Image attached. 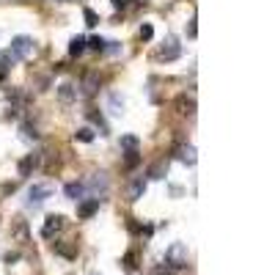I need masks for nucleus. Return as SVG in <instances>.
Listing matches in <instances>:
<instances>
[{"label": "nucleus", "mask_w": 275, "mask_h": 275, "mask_svg": "<svg viewBox=\"0 0 275 275\" xmlns=\"http://www.w3.org/2000/svg\"><path fill=\"white\" fill-rule=\"evenodd\" d=\"M69 52H72V55H83V52H85V39L83 36H74L72 42H69Z\"/></svg>", "instance_id": "obj_17"}, {"label": "nucleus", "mask_w": 275, "mask_h": 275, "mask_svg": "<svg viewBox=\"0 0 275 275\" xmlns=\"http://www.w3.org/2000/svg\"><path fill=\"white\" fill-rule=\"evenodd\" d=\"M14 63H17V58H14V55H11V52H9V50H3V52H0V72H3V74H6V72H9V69H11V66H14Z\"/></svg>", "instance_id": "obj_16"}, {"label": "nucleus", "mask_w": 275, "mask_h": 275, "mask_svg": "<svg viewBox=\"0 0 275 275\" xmlns=\"http://www.w3.org/2000/svg\"><path fill=\"white\" fill-rule=\"evenodd\" d=\"M61 229H63V218H61V215H47L44 226H42V237L44 239H52Z\"/></svg>", "instance_id": "obj_6"}, {"label": "nucleus", "mask_w": 275, "mask_h": 275, "mask_svg": "<svg viewBox=\"0 0 275 275\" xmlns=\"http://www.w3.org/2000/svg\"><path fill=\"white\" fill-rule=\"evenodd\" d=\"M74 138H77L80 143H91V140H94V130L83 127V130H77V132H74Z\"/></svg>", "instance_id": "obj_26"}, {"label": "nucleus", "mask_w": 275, "mask_h": 275, "mask_svg": "<svg viewBox=\"0 0 275 275\" xmlns=\"http://www.w3.org/2000/svg\"><path fill=\"white\" fill-rule=\"evenodd\" d=\"M52 196V187L50 185H33L31 190H28V207H42L47 198Z\"/></svg>", "instance_id": "obj_4"}, {"label": "nucleus", "mask_w": 275, "mask_h": 275, "mask_svg": "<svg viewBox=\"0 0 275 275\" xmlns=\"http://www.w3.org/2000/svg\"><path fill=\"white\" fill-rule=\"evenodd\" d=\"M143 193H146V179L140 176V179H135V182H132V187H130V201L143 198Z\"/></svg>", "instance_id": "obj_15"}, {"label": "nucleus", "mask_w": 275, "mask_h": 275, "mask_svg": "<svg viewBox=\"0 0 275 275\" xmlns=\"http://www.w3.org/2000/svg\"><path fill=\"white\" fill-rule=\"evenodd\" d=\"M173 157L187 162V165H196V149H193L190 143H179L176 149H173Z\"/></svg>", "instance_id": "obj_9"}, {"label": "nucleus", "mask_w": 275, "mask_h": 275, "mask_svg": "<svg viewBox=\"0 0 275 275\" xmlns=\"http://www.w3.org/2000/svg\"><path fill=\"white\" fill-rule=\"evenodd\" d=\"M196 33H198V28H196V17H193V20L187 22V36H190V39H196Z\"/></svg>", "instance_id": "obj_30"}, {"label": "nucleus", "mask_w": 275, "mask_h": 275, "mask_svg": "<svg viewBox=\"0 0 275 275\" xmlns=\"http://www.w3.org/2000/svg\"><path fill=\"white\" fill-rule=\"evenodd\" d=\"M31 50H33V39L31 36H17L14 42H11V47H9V52L17 58V61L28 58V55H31Z\"/></svg>", "instance_id": "obj_5"}, {"label": "nucleus", "mask_w": 275, "mask_h": 275, "mask_svg": "<svg viewBox=\"0 0 275 275\" xmlns=\"http://www.w3.org/2000/svg\"><path fill=\"white\" fill-rule=\"evenodd\" d=\"M165 264L171 270H185L187 267V245L185 242H173L171 248L165 250Z\"/></svg>", "instance_id": "obj_1"}, {"label": "nucleus", "mask_w": 275, "mask_h": 275, "mask_svg": "<svg viewBox=\"0 0 275 275\" xmlns=\"http://www.w3.org/2000/svg\"><path fill=\"white\" fill-rule=\"evenodd\" d=\"M63 196H66L69 201H83V198H88L85 196V185L83 182H69L66 187H63Z\"/></svg>", "instance_id": "obj_10"}, {"label": "nucleus", "mask_w": 275, "mask_h": 275, "mask_svg": "<svg viewBox=\"0 0 275 275\" xmlns=\"http://www.w3.org/2000/svg\"><path fill=\"white\" fill-rule=\"evenodd\" d=\"M97 212H99V198H83V201H77V218L88 220Z\"/></svg>", "instance_id": "obj_7"}, {"label": "nucleus", "mask_w": 275, "mask_h": 275, "mask_svg": "<svg viewBox=\"0 0 275 275\" xmlns=\"http://www.w3.org/2000/svg\"><path fill=\"white\" fill-rule=\"evenodd\" d=\"M83 185H85V196L88 198H99V196L108 193V176H105V173H94L88 182H83ZM99 201H102V198H99Z\"/></svg>", "instance_id": "obj_2"}, {"label": "nucleus", "mask_w": 275, "mask_h": 275, "mask_svg": "<svg viewBox=\"0 0 275 275\" xmlns=\"http://www.w3.org/2000/svg\"><path fill=\"white\" fill-rule=\"evenodd\" d=\"M140 146V140L135 135H121V149L124 151H130V149H138Z\"/></svg>", "instance_id": "obj_22"}, {"label": "nucleus", "mask_w": 275, "mask_h": 275, "mask_svg": "<svg viewBox=\"0 0 275 275\" xmlns=\"http://www.w3.org/2000/svg\"><path fill=\"white\" fill-rule=\"evenodd\" d=\"M0 80H3V72H0Z\"/></svg>", "instance_id": "obj_32"}, {"label": "nucleus", "mask_w": 275, "mask_h": 275, "mask_svg": "<svg viewBox=\"0 0 275 275\" xmlns=\"http://www.w3.org/2000/svg\"><path fill=\"white\" fill-rule=\"evenodd\" d=\"M165 171H168V162L160 160V162H154V165L149 168V176L151 179H162V176H165Z\"/></svg>", "instance_id": "obj_18"}, {"label": "nucleus", "mask_w": 275, "mask_h": 275, "mask_svg": "<svg viewBox=\"0 0 275 275\" xmlns=\"http://www.w3.org/2000/svg\"><path fill=\"white\" fill-rule=\"evenodd\" d=\"M176 113L179 116H193L196 113V99L182 94V97H176Z\"/></svg>", "instance_id": "obj_11"}, {"label": "nucleus", "mask_w": 275, "mask_h": 275, "mask_svg": "<svg viewBox=\"0 0 275 275\" xmlns=\"http://www.w3.org/2000/svg\"><path fill=\"white\" fill-rule=\"evenodd\" d=\"M83 17H85V25H88V28L99 25V14L94 9H83Z\"/></svg>", "instance_id": "obj_25"}, {"label": "nucleus", "mask_w": 275, "mask_h": 275, "mask_svg": "<svg viewBox=\"0 0 275 275\" xmlns=\"http://www.w3.org/2000/svg\"><path fill=\"white\" fill-rule=\"evenodd\" d=\"M58 99H61V102H74V99H77V88H74L72 83H61L58 85Z\"/></svg>", "instance_id": "obj_12"}, {"label": "nucleus", "mask_w": 275, "mask_h": 275, "mask_svg": "<svg viewBox=\"0 0 275 275\" xmlns=\"http://www.w3.org/2000/svg\"><path fill=\"white\" fill-rule=\"evenodd\" d=\"M20 132H22V138H25V140H39L36 127H31V124H22V127H20Z\"/></svg>", "instance_id": "obj_24"}, {"label": "nucleus", "mask_w": 275, "mask_h": 275, "mask_svg": "<svg viewBox=\"0 0 275 275\" xmlns=\"http://www.w3.org/2000/svg\"><path fill=\"white\" fill-rule=\"evenodd\" d=\"M138 36L143 39V42H149V39L154 36V28H151L149 22H143V25H140V31H138Z\"/></svg>", "instance_id": "obj_27"}, {"label": "nucleus", "mask_w": 275, "mask_h": 275, "mask_svg": "<svg viewBox=\"0 0 275 275\" xmlns=\"http://www.w3.org/2000/svg\"><path fill=\"white\" fill-rule=\"evenodd\" d=\"M138 162H140V151H138V149L124 151V165H127V168H135Z\"/></svg>", "instance_id": "obj_19"}, {"label": "nucleus", "mask_w": 275, "mask_h": 275, "mask_svg": "<svg viewBox=\"0 0 275 275\" xmlns=\"http://www.w3.org/2000/svg\"><path fill=\"white\" fill-rule=\"evenodd\" d=\"M39 162H42V154H28L20 160V176H31L33 171L39 168Z\"/></svg>", "instance_id": "obj_8"}, {"label": "nucleus", "mask_w": 275, "mask_h": 275, "mask_svg": "<svg viewBox=\"0 0 275 275\" xmlns=\"http://www.w3.org/2000/svg\"><path fill=\"white\" fill-rule=\"evenodd\" d=\"M88 119L99 127V132H102V135H108V127H105V121H102V113H97V110H88Z\"/></svg>", "instance_id": "obj_23"}, {"label": "nucleus", "mask_w": 275, "mask_h": 275, "mask_svg": "<svg viewBox=\"0 0 275 275\" xmlns=\"http://www.w3.org/2000/svg\"><path fill=\"white\" fill-rule=\"evenodd\" d=\"M110 3H113V9H127V6H130V0H110Z\"/></svg>", "instance_id": "obj_31"}, {"label": "nucleus", "mask_w": 275, "mask_h": 275, "mask_svg": "<svg viewBox=\"0 0 275 275\" xmlns=\"http://www.w3.org/2000/svg\"><path fill=\"white\" fill-rule=\"evenodd\" d=\"M108 110H110L113 116H121V110H124V99H121L116 91L108 94Z\"/></svg>", "instance_id": "obj_13"}, {"label": "nucleus", "mask_w": 275, "mask_h": 275, "mask_svg": "<svg viewBox=\"0 0 275 275\" xmlns=\"http://www.w3.org/2000/svg\"><path fill=\"white\" fill-rule=\"evenodd\" d=\"M55 253H61V256H66V259H72V256L77 253V248H74V245H63V242H55Z\"/></svg>", "instance_id": "obj_20"}, {"label": "nucleus", "mask_w": 275, "mask_h": 275, "mask_svg": "<svg viewBox=\"0 0 275 275\" xmlns=\"http://www.w3.org/2000/svg\"><path fill=\"white\" fill-rule=\"evenodd\" d=\"M124 267H127V272H130V275L138 272V270H135V253H127V256H124Z\"/></svg>", "instance_id": "obj_28"}, {"label": "nucleus", "mask_w": 275, "mask_h": 275, "mask_svg": "<svg viewBox=\"0 0 275 275\" xmlns=\"http://www.w3.org/2000/svg\"><path fill=\"white\" fill-rule=\"evenodd\" d=\"M97 88H99V74H85L83 77V94L85 97H91V94H97Z\"/></svg>", "instance_id": "obj_14"}, {"label": "nucleus", "mask_w": 275, "mask_h": 275, "mask_svg": "<svg viewBox=\"0 0 275 275\" xmlns=\"http://www.w3.org/2000/svg\"><path fill=\"white\" fill-rule=\"evenodd\" d=\"M85 47H91L94 52H105V47H108V42H105L102 36H94V39H88V42H85Z\"/></svg>", "instance_id": "obj_21"}, {"label": "nucleus", "mask_w": 275, "mask_h": 275, "mask_svg": "<svg viewBox=\"0 0 275 275\" xmlns=\"http://www.w3.org/2000/svg\"><path fill=\"white\" fill-rule=\"evenodd\" d=\"M179 55H182V44H179L176 36H168L165 44L160 47V52H157V58H160V61H176Z\"/></svg>", "instance_id": "obj_3"}, {"label": "nucleus", "mask_w": 275, "mask_h": 275, "mask_svg": "<svg viewBox=\"0 0 275 275\" xmlns=\"http://www.w3.org/2000/svg\"><path fill=\"white\" fill-rule=\"evenodd\" d=\"M91 275H97V272H91Z\"/></svg>", "instance_id": "obj_33"}, {"label": "nucleus", "mask_w": 275, "mask_h": 275, "mask_svg": "<svg viewBox=\"0 0 275 275\" xmlns=\"http://www.w3.org/2000/svg\"><path fill=\"white\" fill-rule=\"evenodd\" d=\"M17 237H20V242H25V239H28V226L25 223H22V220H20V223H17Z\"/></svg>", "instance_id": "obj_29"}]
</instances>
